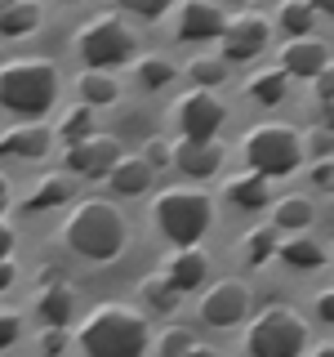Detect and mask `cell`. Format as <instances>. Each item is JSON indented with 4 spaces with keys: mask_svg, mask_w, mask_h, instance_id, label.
I'll return each mask as SVG.
<instances>
[{
    "mask_svg": "<svg viewBox=\"0 0 334 357\" xmlns=\"http://www.w3.org/2000/svg\"><path fill=\"white\" fill-rule=\"evenodd\" d=\"M63 241H67V250H76L81 259L107 264V259H116V255L125 250L129 228H125V215H120L111 201L94 197V201H81V206L67 215Z\"/></svg>",
    "mask_w": 334,
    "mask_h": 357,
    "instance_id": "7a4b0ae2",
    "label": "cell"
},
{
    "mask_svg": "<svg viewBox=\"0 0 334 357\" xmlns=\"http://www.w3.org/2000/svg\"><path fill=\"white\" fill-rule=\"evenodd\" d=\"M312 183H317V188H334V156H317V165H312Z\"/></svg>",
    "mask_w": 334,
    "mask_h": 357,
    "instance_id": "74e56055",
    "label": "cell"
},
{
    "mask_svg": "<svg viewBox=\"0 0 334 357\" xmlns=\"http://www.w3.org/2000/svg\"><path fill=\"white\" fill-rule=\"evenodd\" d=\"M138 81L148 85V89L170 85V81H174V63L161 59V54H152V59H138Z\"/></svg>",
    "mask_w": 334,
    "mask_h": 357,
    "instance_id": "1f68e13d",
    "label": "cell"
},
{
    "mask_svg": "<svg viewBox=\"0 0 334 357\" xmlns=\"http://www.w3.org/2000/svg\"><path fill=\"white\" fill-rule=\"evenodd\" d=\"M276 255H281V259L294 268V273H312V268H321V264L330 259L326 245L312 241V237H299V232H294V237H289L285 245H276Z\"/></svg>",
    "mask_w": 334,
    "mask_h": 357,
    "instance_id": "44dd1931",
    "label": "cell"
},
{
    "mask_svg": "<svg viewBox=\"0 0 334 357\" xmlns=\"http://www.w3.org/2000/svg\"><path fill=\"white\" fill-rule=\"evenodd\" d=\"M5 286H14V264L0 259V290H5Z\"/></svg>",
    "mask_w": 334,
    "mask_h": 357,
    "instance_id": "b9f144b4",
    "label": "cell"
},
{
    "mask_svg": "<svg viewBox=\"0 0 334 357\" xmlns=\"http://www.w3.org/2000/svg\"><path fill=\"white\" fill-rule=\"evenodd\" d=\"M36 312H40L45 326H67L76 317V290L63 286V282H54V286L45 282L40 295H36Z\"/></svg>",
    "mask_w": 334,
    "mask_h": 357,
    "instance_id": "ac0fdd59",
    "label": "cell"
},
{
    "mask_svg": "<svg viewBox=\"0 0 334 357\" xmlns=\"http://www.w3.org/2000/svg\"><path fill=\"white\" fill-rule=\"evenodd\" d=\"M276 22L285 27V36H312V27H317V9H312V0H281Z\"/></svg>",
    "mask_w": 334,
    "mask_h": 357,
    "instance_id": "484cf974",
    "label": "cell"
},
{
    "mask_svg": "<svg viewBox=\"0 0 334 357\" xmlns=\"http://www.w3.org/2000/svg\"><path fill=\"white\" fill-rule=\"evenodd\" d=\"M285 89H289V72H285V67H263V72L250 76V98L263 103V107H276L285 98Z\"/></svg>",
    "mask_w": 334,
    "mask_h": 357,
    "instance_id": "7402d4cb",
    "label": "cell"
},
{
    "mask_svg": "<svg viewBox=\"0 0 334 357\" xmlns=\"http://www.w3.org/2000/svg\"><path fill=\"white\" fill-rule=\"evenodd\" d=\"M58 98V67L49 59H14L0 67V107L14 116H40Z\"/></svg>",
    "mask_w": 334,
    "mask_h": 357,
    "instance_id": "277c9868",
    "label": "cell"
},
{
    "mask_svg": "<svg viewBox=\"0 0 334 357\" xmlns=\"http://www.w3.org/2000/svg\"><path fill=\"white\" fill-rule=\"evenodd\" d=\"M152 178H156V165L148 161V156H125V152H120V161L111 165L107 183L116 188L120 197H143L152 188Z\"/></svg>",
    "mask_w": 334,
    "mask_h": 357,
    "instance_id": "2e32d148",
    "label": "cell"
},
{
    "mask_svg": "<svg viewBox=\"0 0 334 357\" xmlns=\"http://www.w3.org/2000/svg\"><path fill=\"white\" fill-rule=\"evenodd\" d=\"M174 165L187 178H214L223 165V148L214 139H183V143H174Z\"/></svg>",
    "mask_w": 334,
    "mask_h": 357,
    "instance_id": "4fadbf2b",
    "label": "cell"
},
{
    "mask_svg": "<svg viewBox=\"0 0 334 357\" xmlns=\"http://www.w3.org/2000/svg\"><path fill=\"white\" fill-rule=\"evenodd\" d=\"M312 85H317V98L321 103H334V63H326L317 76H312Z\"/></svg>",
    "mask_w": 334,
    "mask_h": 357,
    "instance_id": "d590c367",
    "label": "cell"
},
{
    "mask_svg": "<svg viewBox=\"0 0 334 357\" xmlns=\"http://www.w3.org/2000/svg\"><path fill=\"white\" fill-rule=\"evenodd\" d=\"M272 40V22H267L263 14H237V18H228V27H223V59L228 63H245V59H254V54H263V45Z\"/></svg>",
    "mask_w": 334,
    "mask_h": 357,
    "instance_id": "8fae6325",
    "label": "cell"
},
{
    "mask_svg": "<svg viewBox=\"0 0 334 357\" xmlns=\"http://www.w3.org/2000/svg\"><path fill=\"white\" fill-rule=\"evenodd\" d=\"M18 335H22V317L14 308H0V349H9Z\"/></svg>",
    "mask_w": 334,
    "mask_h": 357,
    "instance_id": "e575fe53",
    "label": "cell"
},
{
    "mask_svg": "<svg viewBox=\"0 0 334 357\" xmlns=\"http://www.w3.org/2000/svg\"><path fill=\"white\" fill-rule=\"evenodd\" d=\"M232 5H245V0H232Z\"/></svg>",
    "mask_w": 334,
    "mask_h": 357,
    "instance_id": "7dc6e473",
    "label": "cell"
},
{
    "mask_svg": "<svg viewBox=\"0 0 334 357\" xmlns=\"http://www.w3.org/2000/svg\"><path fill=\"white\" fill-rule=\"evenodd\" d=\"M49 152V130L45 126H14L0 130V156H22V161H36Z\"/></svg>",
    "mask_w": 334,
    "mask_h": 357,
    "instance_id": "e0dca14e",
    "label": "cell"
},
{
    "mask_svg": "<svg viewBox=\"0 0 334 357\" xmlns=\"http://www.w3.org/2000/svg\"><path fill=\"white\" fill-rule=\"evenodd\" d=\"M76 344L94 357H138V353L152 349V331H148V317L134 304L111 299V304H98L81 321Z\"/></svg>",
    "mask_w": 334,
    "mask_h": 357,
    "instance_id": "6da1fadb",
    "label": "cell"
},
{
    "mask_svg": "<svg viewBox=\"0 0 334 357\" xmlns=\"http://www.w3.org/2000/svg\"><path fill=\"white\" fill-rule=\"evenodd\" d=\"M152 349L161 353V357H178V353H209V349H200V344H196L192 326H165V331L152 340Z\"/></svg>",
    "mask_w": 334,
    "mask_h": 357,
    "instance_id": "4316f807",
    "label": "cell"
},
{
    "mask_svg": "<svg viewBox=\"0 0 334 357\" xmlns=\"http://www.w3.org/2000/svg\"><path fill=\"white\" fill-rule=\"evenodd\" d=\"M321 126L334 130V103H326V112H321Z\"/></svg>",
    "mask_w": 334,
    "mask_h": 357,
    "instance_id": "bcb514c9",
    "label": "cell"
},
{
    "mask_svg": "<svg viewBox=\"0 0 334 357\" xmlns=\"http://www.w3.org/2000/svg\"><path fill=\"white\" fill-rule=\"evenodd\" d=\"M40 349L45 353H63L67 349V326H45L40 331Z\"/></svg>",
    "mask_w": 334,
    "mask_h": 357,
    "instance_id": "8d00e7d4",
    "label": "cell"
},
{
    "mask_svg": "<svg viewBox=\"0 0 334 357\" xmlns=\"http://www.w3.org/2000/svg\"><path fill=\"white\" fill-rule=\"evenodd\" d=\"M120 9H129V14H138V18H161L165 9H170V0H116Z\"/></svg>",
    "mask_w": 334,
    "mask_h": 357,
    "instance_id": "836d02e7",
    "label": "cell"
},
{
    "mask_svg": "<svg viewBox=\"0 0 334 357\" xmlns=\"http://www.w3.org/2000/svg\"><path fill=\"white\" fill-rule=\"evenodd\" d=\"M165 277H170V286L178 290V295H187V290L205 286V277H209L205 250H196V245H178V250L170 255V264H165Z\"/></svg>",
    "mask_w": 334,
    "mask_h": 357,
    "instance_id": "5bb4252c",
    "label": "cell"
},
{
    "mask_svg": "<svg viewBox=\"0 0 334 357\" xmlns=\"http://www.w3.org/2000/svg\"><path fill=\"white\" fill-rule=\"evenodd\" d=\"M76 54L85 67H120L134 59V31L116 14H98L76 31Z\"/></svg>",
    "mask_w": 334,
    "mask_h": 357,
    "instance_id": "52a82bcc",
    "label": "cell"
},
{
    "mask_svg": "<svg viewBox=\"0 0 334 357\" xmlns=\"http://www.w3.org/2000/svg\"><path fill=\"white\" fill-rule=\"evenodd\" d=\"M317 317L326 321V326H334V290H321L317 295Z\"/></svg>",
    "mask_w": 334,
    "mask_h": 357,
    "instance_id": "ab89813d",
    "label": "cell"
},
{
    "mask_svg": "<svg viewBox=\"0 0 334 357\" xmlns=\"http://www.w3.org/2000/svg\"><path fill=\"white\" fill-rule=\"evenodd\" d=\"M209 219H214V201L192 183L165 188L152 201V228L174 245H196L209 232Z\"/></svg>",
    "mask_w": 334,
    "mask_h": 357,
    "instance_id": "3957f363",
    "label": "cell"
},
{
    "mask_svg": "<svg viewBox=\"0 0 334 357\" xmlns=\"http://www.w3.org/2000/svg\"><path fill=\"white\" fill-rule=\"evenodd\" d=\"M200 321L214 331H228V326H241L245 317H250V286L237 282V277H223V282H214L200 295Z\"/></svg>",
    "mask_w": 334,
    "mask_h": 357,
    "instance_id": "9c48e42d",
    "label": "cell"
},
{
    "mask_svg": "<svg viewBox=\"0 0 334 357\" xmlns=\"http://www.w3.org/2000/svg\"><path fill=\"white\" fill-rule=\"evenodd\" d=\"M228 18L214 0H183L178 9V40H218Z\"/></svg>",
    "mask_w": 334,
    "mask_h": 357,
    "instance_id": "7c38bea8",
    "label": "cell"
},
{
    "mask_svg": "<svg viewBox=\"0 0 334 357\" xmlns=\"http://www.w3.org/2000/svg\"><path fill=\"white\" fill-rule=\"evenodd\" d=\"M241 152H245V165H250V170H259L267 178H281L289 170H299V161H303V139H299V130L281 126V121H263V126H254L241 139Z\"/></svg>",
    "mask_w": 334,
    "mask_h": 357,
    "instance_id": "5b68a950",
    "label": "cell"
},
{
    "mask_svg": "<svg viewBox=\"0 0 334 357\" xmlns=\"http://www.w3.org/2000/svg\"><path fill=\"white\" fill-rule=\"evenodd\" d=\"M312 9H317V14H330V18H334V0H312Z\"/></svg>",
    "mask_w": 334,
    "mask_h": 357,
    "instance_id": "ee69618b",
    "label": "cell"
},
{
    "mask_svg": "<svg viewBox=\"0 0 334 357\" xmlns=\"http://www.w3.org/2000/svg\"><path fill=\"white\" fill-rule=\"evenodd\" d=\"M85 134H94V107H89V103L72 107V112L58 121V139H63V143H76V139H85Z\"/></svg>",
    "mask_w": 334,
    "mask_h": 357,
    "instance_id": "f546056e",
    "label": "cell"
},
{
    "mask_svg": "<svg viewBox=\"0 0 334 357\" xmlns=\"http://www.w3.org/2000/svg\"><path fill=\"white\" fill-rule=\"evenodd\" d=\"M245 349H250L254 357H294V353L308 349V321L299 317L294 308L272 304V308H263L259 317L250 321Z\"/></svg>",
    "mask_w": 334,
    "mask_h": 357,
    "instance_id": "8992f818",
    "label": "cell"
},
{
    "mask_svg": "<svg viewBox=\"0 0 334 357\" xmlns=\"http://www.w3.org/2000/svg\"><path fill=\"white\" fill-rule=\"evenodd\" d=\"M228 201L241 210H263L267 201H272V188H267V174L259 170H245L237 178H228Z\"/></svg>",
    "mask_w": 334,
    "mask_h": 357,
    "instance_id": "d6986e66",
    "label": "cell"
},
{
    "mask_svg": "<svg viewBox=\"0 0 334 357\" xmlns=\"http://www.w3.org/2000/svg\"><path fill=\"white\" fill-rule=\"evenodd\" d=\"M5 206H9V183H5V174H0V215H5Z\"/></svg>",
    "mask_w": 334,
    "mask_h": 357,
    "instance_id": "f6af8a7d",
    "label": "cell"
},
{
    "mask_svg": "<svg viewBox=\"0 0 334 357\" xmlns=\"http://www.w3.org/2000/svg\"><path fill=\"white\" fill-rule=\"evenodd\" d=\"M138 295L148 299L156 312H174V304H178V290L170 286V277H165V273H148L138 282Z\"/></svg>",
    "mask_w": 334,
    "mask_h": 357,
    "instance_id": "83f0119b",
    "label": "cell"
},
{
    "mask_svg": "<svg viewBox=\"0 0 334 357\" xmlns=\"http://www.w3.org/2000/svg\"><path fill=\"white\" fill-rule=\"evenodd\" d=\"M9 250H14V228L0 219V259H9Z\"/></svg>",
    "mask_w": 334,
    "mask_h": 357,
    "instance_id": "60d3db41",
    "label": "cell"
},
{
    "mask_svg": "<svg viewBox=\"0 0 334 357\" xmlns=\"http://www.w3.org/2000/svg\"><path fill=\"white\" fill-rule=\"evenodd\" d=\"M276 245H281V241H276V223H272V228L245 232V264H250V268H263L276 255Z\"/></svg>",
    "mask_w": 334,
    "mask_h": 357,
    "instance_id": "f1b7e54d",
    "label": "cell"
},
{
    "mask_svg": "<svg viewBox=\"0 0 334 357\" xmlns=\"http://www.w3.org/2000/svg\"><path fill=\"white\" fill-rule=\"evenodd\" d=\"M303 143H308V152H312V156H334V130H326V126L308 130V134H303Z\"/></svg>",
    "mask_w": 334,
    "mask_h": 357,
    "instance_id": "d6a6232c",
    "label": "cell"
},
{
    "mask_svg": "<svg viewBox=\"0 0 334 357\" xmlns=\"http://www.w3.org/2000/svg\"><path fill=\"white\" fill-rule=\"evenodd\" d=\"M116 98H120V85L111 81L103 67H94V72L81 76V103H89V107H107V103H116Z\"/></svg>",
    "mask_w": 334,
    "mask_h": 357,
    "instance_id": "d4e9b609",
    "label": "cell"
},
{
    "mask_svg": "<svg viewBox=\"0 0 334 357\" xmlns=\"http://www.w3.org/2000/svg\"><path fill=\"white\" fill-rule=\"evenodd\" d=\"M174 116H178L183 139H214V134L223 130V121H228V107L218 103L214 89L192 85V89H187V94L174 103Z\"/></svg>",
    "mask_w": 334,
    "mask_h": 357,
    "instance_id": "ba28073f",
    "label": "cell"
},
{
    "mask_svg": "<svg viewBox=\"0 0 334 357\" xmlns=\"http://www.w3.org/2000/svg\"><path fill=\"white\" fill-rule=\"evenodd\" d=\"M187 72H192V85H205V89H214V85H223L228 81V59H192L187 63Z\"/></svg>",
    "mask_w": 334,
    "mask_h": 357,
    "instance_id": "4dcf8cb0",
    "label": "cell"
},
{
    "mask_svg": "<svg viewBox=\"0 0 334 357\" xmlns=\"http://www.w3.org/2000/svg\"><path fill=\"white\" fill-rule=\"evenodd\" d=\"M116 161H120V143L111 134H85V139L67 143L63 152V165L81 178H107Z\"/></svg>",
    "mask_w": 334,
    "mask_h": 357,
    "instance_id": "30bf717a",
    "label": "cell"
},
{
    "mask_svg": "<svg viewBox=\"0 0 334 357\" xmlns=\"http://www.w3.org/2000/svg\"><path fill=\"white\" fill-rule=\"evenodd\" d=\"M67 197H72V183H67V178H58V174H45L40 183H36V192L22 201V210H27V215H40V210L63 206Z\"/></svg>",
    "mask_w": 334,
    "mask_h": 357,
    "instance_id": "cb8c5ba5",
    "label": "cell"
},
{
    "mask_svg": "<svg viewBox=\"0 0 334 357\" xmlns=\"http://www.w3.org/2000/svg\"><path fill=\"white\" fill-rule=\"evenodd\" d=\"M312 353H317V357H334V340H326V344H312Z\"/></svg>",
    "mask_w": 334,
    "mask_h": 357,
    "instance_id": "7bdbcfd3",
    "label": "cell"
},
{
    "mask_svg": "<svg viewBox=\"0 0 334 357\" xmlns=\"http://www.w3.org/2000/svg\"><path fill=\"white\" fill-rule=\"evenodd\" d=\"M40 27L36 0H0V36H27Z\"/></svg>",
    "mask_w": 334,
    "mask_h": 357,
    "instance_id": "ffe728a7",
    "label": "cell"
},
{
    "mask_svg": "<svg viewBox=\"0 0 334 357\" xmlns=\"http://www.w3.org/2000/svg\"><path fill=\"white\" fill-rule=\"evenodd\" d=\"M326 63H330V50L312 36H289L285 50H281V67L289 76H303V81H312Z\"/></svg>",
    "mask_w": 334,
    "mask_h": 357,
    "instance_id": "9a60e30c",
    "label": "cell"
},
{
    "mask_svg": "<svg viewBox=\"0 0 334 357\" xmlns=\"http://www.w3.org/2000/svg\"><path fill=\"white\" fill-rule=\"evenodd\" d=\"M143 156H148V161L156 165V170H161L165 161H174V152L165 148V139H148V152H143Z\"/></svg>",
    "mask_w": 334,
    "mask_h": 357,
    "instance_id": "f35d334b",
    "label": "cell"
},
{
    "mask_svg": "<svg viewBox=\"0 0 334 357\" xmlns=\"http://www.w3.org/2000/svg\"><path fill=\"white\" fill-rule=\"evenodd\" d=\"M312 219H317V210H312L308 197H281L276 201V215H272L276 232H303Z\"/></svg>",
    "mask_w": 334,
    "mask_h": 357,
    "instance_id": "603a6c76",
    "label": "cell"
}]
</instances>
